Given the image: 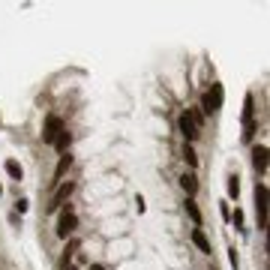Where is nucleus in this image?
<instances>
[{
    "label": "nucleus",
    "instance_id": "obj_18",
    "mask_svg": "<svg viewBox=\"0 0 270 270\" xmlns=\"http://www.w3.org/2000/svg\"><path fill=\"white\" fill-rule=\"evenodd\" d=\"M231 219H234V225H237V228L243 225V213H240V210H234V216H231Z\"/></svg>",
    "mask_w": 270,
    "mask_h": 270
},
{
    "label": "nucleus",
    "instance_id": "obj_11",
    "mask_svg": "<svg viewBox=\"0 0 270 270\" xmlns=\"http://www.w3.org/2000/svg\"><path fill=\"white\" fill-rule=\"evenodd\" d=\"M192 243L204 252V255H210V240H207V234H204V228H192Z\"/></svg>",
    "mask_w": 270,
    "mask_h": 270
},
{
    "label": "nucleus",
    "instance_id": "obj_3",
    "mask_svg": "<svg viewBox=\"0 0 270 270\" xmlns=\"http://www.w3.org/2000/svg\"><path fill=\"white\" fill-rule=\"evenodd\" d=\"M255 213H258V228L264 231L267 228V186L261 183H255Z\"/></svg>",
    "mask_w": 270,
    "mask_h": 270
},
{
    "label": "nucleus",
    "instance_id": "obj_1",
    "mask_svg": "<svg viewBox=\"0 0 270 270\" xmlns=\"http://www.w3.org/2000/svg\"><path fill=\"white\" fill-rule=\"evenodd\" d=\"M78 228V216H75V210L69 207V204H63L60 210H57V237H72V231Z\"/></svg>",
    "mask_w": 270,
    "mask_h": 270
},
{
    "label": "nucleus",
    "instance_id": "obj_9",
    "mask_svg": "<svg viewBox=\"0 0 270 270\" xmlns=\"http://www.w3.org/2000/svg\"><path fill=\"white\" fill-rule=\"evenodd\" d=\"M69 144H72V132H69V129L63 126V132H60V135L54 138V144H51V147H54V150H57V153L63 156V153H69Z\"/></svg>",
    "mask_w": 270,
    "mask_h": 270
},
{
    "label": "nucleus",
    "instance_id": "obj_16",
    "mask_svg": "<svg viewBox=\"0 0 270 270\" xmlns=\"http://www.w3.org/2000/svg\"><path fill=\"white\" fill-rule=\"evenodd\" d=\"M228 195L237 201V195H240V180H237V174H231L228 177Z\"/></svg>",
    "mask_w": 270,
    "mask_h": 270
},
{
    "label": "nucleus",
    "instance_id": "obj_17",
    "mask_svg": "<svg viewBox=\"0 0 270 270\" xmlns=\"http://www.w3.org/2000/svg\"><path fill=\"white\" fill-rule=\"evenodd\" d=\"M228 261H231V267H234V270H237V249H234V246H231V249H228Z\"/></svg>",
    "mask_w": 270,
    "mask_h": 270
},
{
    "label": "nucleus",
    "instance_id": "obj_14",
    "mask_svg": "<svg viewBox=\"0 0 270 270\" xmlns=\"http://www.w3.org/2000/svg\"><path fill=\"white\" fill-rule=\"evenodd\" d=\"M186 213H189V219L195 222V228H201V210H198L195 198H186Z\"/></svg>",
    "mask_w": 270,
    "mask_h": 270
},
{
    "label": "nucleus",
    "instance_id": "obj_20",
    "mask_svg": "<svg viewBox=\"0 0 270 270\" xmlns=\"http://www.w3.org/2000/svg\"><path fill=\"white\" fill-rule=\"evenodd\" d=\"M63 270H78V267H63Z\"/></svg>",
    "mask_w": 270,
    "mask_h": 270
},
{
    "label": "nucleus",
    "instance_id": "obj_2",
    "mask_svg": "<svg viewBox=\"0 0 270 270\" xmlns=\"http://www.w3.org/2000/svg\"><path fill=\"white\" fill-rule=\"evenodd\" d=\"M201 108H204L207 114H216V111L222 108V84H210V90H204Z\"/></svg>",
    "mask_w": 270,
    "mask_h": 270
},
{
    "label": "nucleus",
    "instance_id": "obj_10",
    "mask_svg": "<svg viewBox=\"0 0 270 270\" xmlns=\"http://www.w3.org/2000/svg\"><path fill=\"white\" fill-rule=\"evenodd\" d=\"M72 168V156L69 153H63L60 156V162H57V168H54V180H51V183H63V174Z\"/></svg>",
    "mask_w": 270,
    "mask_h": 270
},
{
    "label": "nucleus",
    "instance_id": "obj_6",
    "mask_svg": "<svg viewBox=\"0 0 270 270\" xmlns=\"http://www.w3.org/2000/svg\"><path fill=\"white\" fill-rule=\"evenodd\" d=\"M177 126H180V132H183V138H186V144H192L201 132H198V126H195V120L189 117V111H183L177 117Z\"/></svg>",
    "mask_w": 270,
    "mask_h": 270
},
{
    "label": "nucleus",
    "instance_id": "obj_5",
    "mask_svg": "<svg viewBox=\"0 0 270 270\" xmlns=\"http://www.w3.org/2000/svg\"><path fill=\"white\" fill-rule=\"evenodd\" d=\"M63 126H66V123H63L57 114H48V117H45V126H42V141H45V144H54V138L63 132Z\"/></svg>",
    "mask_w": 270,
    "mask_h": 270
},
{
    "label": "nucleus",
    "instance_id": "obj_4",
    "mask_svg": "<svg viewBox=\"0 0 270 270\" xmlns=\"http://www.w3.org/2000/svg\"><path fill=\"white\" fill-rule=\"evenodd\" d=\"M75 192V183L72 180H66V183H57V189H54V195H51V201H48V210H60L63 204H69V195Z\"/></svg>",
    "mask_w": 270,
    "mask_h": 270
},
{
    "label": "nucleus",
    "instance_id": "obj_13",
    "mask_svg": "<svg viewBox=\"0 0 270 270\" xmlns=\"http://www.w3.org/2000/svg\"><path fill=\"white\" fill-rule=\"evenodd\" d=\"M3 168H6V174H9L12 180H21V177H24V168H21L15 159H6V162H3Z\"/></svg>",
    "mask_w": 270,
    "mask_h": 270
},
{
    "label": "nucleus",
    "instance_id": "obj_8",
    "mask_svg": "<svg viewBox=\"0 0 270 270\" xmlns=\"http://www.w3.org/2000/svg\"><path fill=\"white\" fill-rule=\"evenodd\" d=\"M180 186H183V192H186V198H195V192H198V177L189 171V174H183L180 177Z\"/></svg>",
    "mask_w": 270,
    "mask_h": 270
},
{
    "label": "nucleus",
    "instance_id": "obj_15",
    "mask_svg": "<svg viewBox=\"0 0 270 270\" xmlns=\"http://www.w3.org/2000/svg\"><path fill=\"white\" fill-rule=\"evenodd\" d=\"M183 159L189 162V168L198 165V156H195V147H192V144H183Z\"/></svg>",
    "mask_w": 270,
    "mask_h": 270
},
{
    "label": "nucleus",
    "instance_id": "obj_12",
    "mask_svg": "<svg viewBox=\"0 0 270 270\" xmlns=\"http://www.w3.org/2000/svg\"><path fill=\"white\" fill-rule=\"evenodd\" d=\"M249 120H255V96L252 93H246V99H243V123H249Z\"/></svg>",
    "mask_w": 270,
    "mask_h": 270
},
{
    "label": "nucleus",
    "instance_id": "obj_19",
    "mask_svg": "<svg viewBox=\"0 0 270 270\" xmlns=\"http://www.w3.org/2000/svg\"><path fill=\"white\" fill-rule=\"evenodd\" d=\"M87 270H105V267H102V264H90Z\"/></svg>",
    "mask_w": 270,
    "mask_h": 270
},
{
    "label": "nucleus",
    "instance_id": "obj_7",
    "mask_svg": "<svg viewBox=\"0 0 270 270\" xmlns=\"http://www.w3.org/2000/svg\"><path fill=\"white\" fill-rule=\"evenodd\" d=\"M252 168H255L258 174L267 171V144H255V147H252Z\"/></svg>",
    "mask_w": 270,
    "mask_h": 270
}]
</instances>
